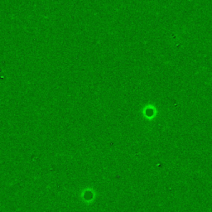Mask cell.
Listing matches in <instances>:
<instances>
[{"instance_id":"6da1fadb","label":"cell","mask_w":212,"mask_h":212,"mask_svg":"<svg viewBox=\"0 0 212 212\" xmlns=\"http://www.w3.org/2000/svg\"><path fill=\"white\" fill-rule=\"evenodd\" d=\"M157 113H158V110L157 108L154 107V105L153 104H148L146 108H145V117L148 118H153L154 117L157 116Z\"/></svg>"}]
</instances>
